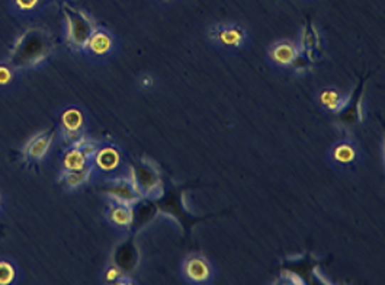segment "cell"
I'll list each match as a JSON object with an SVG mask.
<instances>
[{
	"label": "cell",
	"instance_id": "obj_22",
	"mask_svg": "<svg viewBox=\"0 0 385 285\" xmlns=\"http://www.w3.org/2000/svg\"><path fill=\"white\" fill-rule=\"evenodd\" d=\"M117 278H120V271H118L117 268L110 269L108 274H107V279H108V281H115Z\"/></svg>",
	"mask_w": 385,
	"mask_h": 285
},
{
	"label": "cell",
	"instance_id": "obj_10",
	"mask_svg": "<svg viewBox=\"0 0 385 285\" xmlns=\"http://www.w3.org/2000/svg\"><path fill=\"white\" fill-rule=\"evenodd\" d=\"M132 180H134V182L137 184V187H138V190L139 191H142V194H150L157 185H156V182H157V176H156V173L153 172V170H150V169H147V167H142V169H139L138 170V173H137V176L135 177H132Z\"/></svg>",
	"mask_w": 385,
	"mask_h": 285
},
{
	"label": "cell",
	"instance_id": "obj_9",
	"mask_svg": "<svg viewBox=\"0 0 385 285\" xmlns=\"http://www.w3.org/2000/svg\"><path fill=\"white\" fill-rule=\"evenodd\" d=\"M92 169L89 166H85L82 169H65L64 175H63V181L68 188H78L80 185H83L90 176Z\"/></svg>",
	"mask_w": 385,
	"mask_h": 285
},
{
	"label": "cell",
	"instance_id": "obj_6",
	"mask_svg": "<svg viewBox=\"0 0 385 285\" xmlns=\"http://www.w3.org/2000/svg\"><path fill=\"white\" fill-rule=\"evenodd\" d=\"M184 272L186 278L195 282H202L206 281L209 276H211V268H209L208 262L202 258H191L186 261L184 266Z\"/></svg>",
	"mask_w": 385,
	"mask_h": 285
},
{
	"label": "cell",
	"instance_id": "obj_21",
	"mask_svg": "<svg viewBox=\"0 0 385 285\" xmlns=\"http://www.w3.org/2000/svg\"><path fill=\"white\" fill-rule=\"evenodd\" d=\"M12 78V70L11 67L8 66H0V85H5L11 81Z\"/></svg>",
	"mask_w": 385,
	"mask_h": 285
},
{
	"label": "cell",
	"instance_id": "obj_2",
	"mask_svg": "<svg viewBox=\"0 0 385 285\" xmlns=\"http://www.w3.org/2000/svg\"><path fill=\"white\" fill-rule=\"evenodd\" d=\"M63 14L67 21V37L70 46L76 50L86 48L95 31L93 22L83 12L68 5H63Z\"/></svg>",
	"mask_w": 385,
	"mask_h": 285
},
{
	"label": "cell",
	"instance_id": "obj_5",
	"mask_svg": "<svg viewBox=\"0 0 385 285\" xmlns=\"http://www.w3.org/2000/svg\"><path fill=\"white\" fill-rule=\"evenodd\" d=\"M213 38L223 46L240 47L244 43V38H246V32H244L240 26L221 25V26L214 28Z\"/></svg>",
	"mask_w": 385,
	"mask_h": 285
},
{
	"label": "cell",
	"instance_id": "obj_12",
	"mask_svg": "<svg viewBox=\"0 0 385 285\" xmlns=\"http://www.w3.org/2000/svg\"><path fill=\"white\" fill-rule=\"evenodd\" d=\"M95 159H96V165L102 170H114L120 163L118 152L115 149H111V147L99 150L95 155Z\"/></svg>",
	"mask_w": 385,
	"mask_h": 285
},
{
	"label": "cell",
	"instance_id": "obj_11",
	"mask_svg": "<svg viewBox=\"0 0 385 285\" xmlns=\"http://www.w3.org/2000/svg\"><path fill=\"white\" fill-rule=\"evenodd\" d=\"M110 220L118 226H130L132 223V209L130 204L118 202L115 207L110 211Z\"/></svg>",
	"mask_w": 385,
	"mask_h": 285
},
{
	"label": "cell",
	"instance_id": "obj_13",
	"mask_svg": "<svg viewBox=\"0 0 385 285\" xmlns=\"http://www.w3.org/2000/svg\"><path fill=\"white\" fill-rule=\"evenodd\" d=\"M88 159L78 147H70V150L64 156V167L65 169H82L86 166Z\"/></svg>",
	"mask_w": 385,
	"mask_h": 285
},
{
	"label": "cell",
	"instance_id": "obj_20",
	"mask_svg": "<svg viewBox=\"0 0 385 285\" xmlns=\"http://www.w3.org/2000/svg\"><path fill=\"white\" fill-rule=\"evenodd\" d=\"M15 2H16V5H18L19 9H22V11H31V9H33L35 6L38 5L40 0H15Z\"/></svg>",
	"mask_w": 385,
	"mask_h": 285
},
{
	"label": "cell",
	"instance_id": "obj_4",
	"mask_svg": "<svg viewBox=\"0 0 385 285\" xmlns=\"http://www.w3.org/2000/svg\"><path fill=\"white\" fill-rule=\"evenodd\" d=\"M105 191H107V194L117 202L124 204H131L143 195L132 177H130V180L111 181L107 184V187H105Z\"/></svg>",
	"mask_w": 385,
	"mask_h": 285
},
{
	"label": "cell",
	"instance_id": "obj_19",
	"mask_svg": "<svg viewBox=\"0 0 385 285\" xmlns=\"http://www.w3.org/2000/svg\"><path fill=\"white\" fill-rule=\"evenodd\" d=\"M78 149H80V152L85 155V157L89 160L90 157H95V155L97 153V147H96V145H93V142H90V141H88L86 138L80 142V145L79 146H76Z\"/></svg>",
	"mask_w": 385,
	"mask_h": 285
},
{
	"label": "cell",
	"instance_id": "obj_14",
	"mask_svg": "<svg viewBox=\"0 0 385 285\" xmlns=\"http://www.w3.org/2000/svg\"><path fill=\"white\" fill-rule=\"evenodd\" d=\"M320 100L327 110L334 111V113L340 111L342 106H343V99L336 90H330V89L323 90L320 95Z\"/></svg>",
	"mask_w": 385,
	"mask_h": 285
},
{
	"label": "cell",
	"instance_id": "obj_16",
	"mask_svg": "<svg viewBox=\"0 0 385 285\" xmlns=\"http://www.w3.org/2000/svg\"><path fill=\"white\" fill-rule=\"evenodd\" d=\"M355 156H357V153H355L354 147L349 146V145H339L333 152V157L340 163H351V162H354Z\"/></svg>",
	"mask_w": 385,
	"mask_h": 285
},
{
	"label": "cell",
	"instance_id": "obj_8",
	"mask_svg": "<svg viewBox=\"0 0 385 285\" xmlns=\"http://www.w3.org/2000/svg\"><path fill=\"white\" fill-rule=\"evenodd\" d=\"M270 56H272V60L276 64L288 66V64H291L295 60V57H297V48L291 43H279V44H276L272 48Z\"/></svg>",
	"mask_w": 385,
	"mask_h": 285
},
{
	"label": "cell",
	"instance_id": "obj_15",
	"mask_svg": "<svg viewBox=\"0 0 385 285\" xmlns=\"http://www.w3.org/2000/svg\"><path fill=\"white\" fill-rule=\"evenodd\" d=\"M61 123L64 125V130H80L83 124V115L78 110H67L63 114Z\"/></svg>",
	"mask_w": 385,
	"mask_h": 285
},
{
	"label": "cell",
	"instance_id": "obj_17",
	"mask_svg": "<svg viewBox=\"0 0 385 285\" xmlns=\"http://www.w3.org/2000/svg\"><path fill=\"white\" fill-rule=\"evenodd\" d=\"M63 140L68 147H76L85 140V137L80 130H64Z\"/></svg>",
	"mask_w": 385,
	"mask_h": 285
},
{
	"label": "cell",
	"instance_id": "obj_3",
	"mask_svg": "<svg viewBox=\"0 0 385 285\" xmlns=\"http://www.w3.org/2000/svg\"><path fill=\"white\" fill-rule=\"evenodd\" d=\"M54 140V130H46L33 135L22 150L23 159L26 162H40L48 152L51 142Z\"/></svg>",
	"mask_w": 385,
	"mask_h": 285
},
{
	"label": "cell",
	"instance_id": "obj_18",
	"mask_svg": "<svg viewBox=\"0 0 385 285\" xmlns=\"http://www.w3.org/2000/svg\"><path fill=\"white\" fill-rule=\"evenodd\" d=\"M14 278H15L14 266L6 261H0V285L11 284Z\"/></svg>",
	"mask_w": 385,
	"mask_h": 285
},
{
	"label": "cell",
	"instance_id": "obj_7",
	"mask_svg": "<svg viewBox=\"0 0 385 285\" xmlns=\"http://www.w3.org/2000/svg\"><path fill=\"white\" fill-rule=\"evenodd\" d=\"M112 46L114 43H112L111 35L103 31H93L92 37L89 38V43H88L89 50L96 56L108 54L112 50Z\"/></svg>",
	"mask_w": 385,
	"mask_h": 285
},
{
	"label": "cell",
	"instance_id": "obj_1",
	"mask_svg": "<svg viewBox=\"0 0 385 285\" xmlns=\"http://www.w3.org/2000/svg\"><path fill=\"white\" fill-rule=\"evenodd\" d=\"M53 43L50 35L38 28L25 31L16 40L8 58V66L14 70L31 68L40 64L51 53Z\"/></svg>",
	"mask_w": 385,
	"mask_h": 285
}]
</instances>
